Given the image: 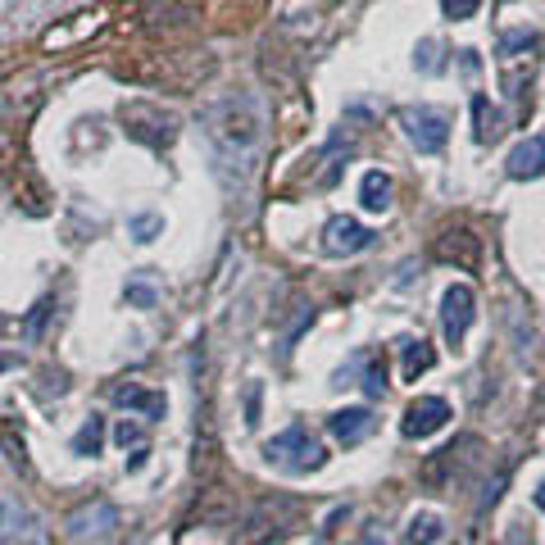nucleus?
Segmentation results:
<instances>
[{"instance_id":"obj_23","label":"nucleus","mask_w":545,"mask_h":545,"mask_svg":"<svg viewBox=\"0 0 545 545\" xmlns=\"http://www.w3.org/2000/svg\"><path fill=\"white\" fill-rule=\"evenodd\" d=\"M114 441H119L123 450H128V446H137V441H141V427H137V423H119V432H114Z\"/></svg>"},{"instance_id":"obj_16","label":"nucleus","mask_w":545,"mask_h":545,"mask_svg":"<svg viewBox=\"0 0 545 545\" xmlns=\"http://www.w3.org/2000/svg\"><path fill=\"white\" fill-rule=\"evenodd\" d=\"M432 364H436V355L427 341H405V377L409 382H418V373H427Z\"/></svg>"},{"instance_id":"obj_5","label":"nucleus","mask_w":545,"mask_h":545,"mask_svg":"<svg viewBox=\"0 0 545 545\" xmlns=\"http://www.w3.org/2000/svg\"><path fill=\"white\" fill-rule=\"evenodd\" d=\"M477 300L473 291L464 287V282H455V287H446V296H441V332H446L450 346H464L468 327H473V314H477Z\"/></svg>"},{"instance_id":"obj_13","label":"nucleus","mask_w":545,"mask_h":545,"mask_svg":"<svg viewBox=\"0 0 545 545\" xmlns=\"http://www.w3.org/2000/svg\"><path fill=\"white\" fill-rule=\"evenodd\" d=\"M100 450H105V418L91 414L87 423L78 427V436H73V455L91 459V455H100Z\"/></svg>"},{"instance_id":"obj_22","label":"nucleus","mask_w":545,"mask_h":545,"mask_svg":"<svg viewBox=\"0 0 545 545\" xmlns=\"http://www.w3.org/2000/svg\"><path fill=\"white\" fill-rule=\"evenodd\" d=\"M259 423V382H250L246 387V427Z\"/></svg>"},{"instance_id":"obj_4","label":"nucleus","mask_w":545,"mask_h":545,"mask_svg":"<svg viewBox=\"0 0 545 545\" xmlns=\"http://www.w3.org/2000/svg\"><path fill=\"white\" fill-rule=\"evenodd\" d=\"M532 50H536V32L518 28V32H505L500 37V82H505L509 96H523V73H518V64H532Z\"/></svg>"},{"instance_id":"obj_15","label":"nucleus","mask_w":545,"mask_h":545,"mask_svg":"<svg viewBox=\"0 0 545 545\" xmlns=\"http://www.w3.org/2000/svg\"><path fill=\"white\" fill-rule=\"evenodd\" d=\"M441 536H446V523H441L436 514H414L409 518V532H405L409 545H436Z\"/></svg>"},{"instance_id":"obj_24","label":"nucleus","mask_w":545,"mask_h":545,"mask_svg":"<svg viewBox=\"0 0 545 545\" xmlns=\"http://www.w3.org/2000/svg\"><path fill=\"white\" fill-rule=\"evenodd\" d=\"M418 50H423V60H418V64H423V73H432L436 69V41H423Z\"/></svg>"},{"instance_id":"obj_21","label":"nucleus","mask_w":545,"mask_h":545,"mask_svg":"<svg viewBox=\"0 0 545 545\" xmlns=\"http://www.w3.org/2000/svg\"><path fill=\"white\" fill-rule=\"evenodd\" d=\"M50 305H55V300L46 296L37 309H32V314H28V323H23V337H37V332H41V323H46V314H50Z\"/></svg>"},{"instance_id":"obj_11","label":"nucleus","mask_w":545,"mask_h":545,"mask_svg":"<svg viewBox=\"0 0 545 545\" xmlns=\"http://www.w3.org/2000/svg\"><path fill=\"white\" fill-rule=\"evenodd\" d=\"M473 123H477L473 137L482 141V146L500 141V132H505V114H500V109H491V100H486V96H473Z\"/></svg>"},{"instance_id":"obj_2","label":"nucleus","mask_w":545,"mask_h":545,"mask_svg":"<svg viewBox=\"0 0 545 545\" xmlns=\"http://www.w3.org/2000/svg\"><path fill=\"white\" fill-rule=\"evenodd\" d=\"M264 459L268 464H278V468H287V473H318V468L327 464L323 446L309 436L305 423H291L287 432L273 436V441L264 446Z\"/></svg>"},{"instance_id":"obj_10","label":"nucleus","mask_w":545,"mask_h":545,"mask_svg":"<svg viewBox=\"0 0 545 545\" xmlns=\"http://www.w3.org/2000/svg\"><path fill=\"white\" fill-rule=\"evenodd\" d=\"M541 173H545V146H541V137L514 146V155H509V178H514V182H532V178H541Z\"/></svg>"},{"instance_id":"obj_6","label":"nucleus","mask_w":545,"mask_h":545,"mask_svg":"<svg viewBox=\"0 0 545 545\" xmlns=\"http://www.w3.org/2000/svg\"><path fill=\"white\" fill-rule=\"evenodd\" d=\"M368 246H373V232H368L359 218L337 214V218H332V223L323 228V255H332V259L359 255V250H368Z\"/></svg>"},{"instance_id":"obj_12","label":"nucleus","mask_w":545,"mask_h":545,"mask_svg":"<svg viewBox=\"0 0 545 545\" xmlns=\"http://www.w3.org/2000/svg\"><path fill=\"white\" fill-rule=\"evenodd\" d=\"M359 205H364L368 214H382V209L391 205V178L387 173H377V169L364 173V182H359Z\"/></svg>"},{"instance_id":"obj_27","label":"nucleus","mask_w":545,"mask_h":545,"mask_svg":"<svg viewBox=\"0 0 545 545\" xmlns=\"http://www.w3.org/2000/svg\"><path fill=\"white\" fill-rule=\"evenodd\" d=\"M541 146H545V132H541Z\"/></svg>"},{"instance_id":"obj_9","label":"nucleus","mask_w":545,"mask_h":545,"mask_svg":"<svg viewBox=\"0 0 545 545\" xmlns=\"http://www.w3.org/2000/svg\"><path fill=\"white\" fill-rule=\"evenodd\" d=\"M327 432L337 436L341 446H359V441H364L368 432H373V414H368L364 405H355V409H337V414L327 418Z\"/></svg>"},{"instance_id":"obj_25","label":"nucleus","mask_w":545,"mask_h":545,"mask_svg":"<svg viewBox=\"0 0 545 545\" xmlns=\"http://www.w3.org/2000/svg\"><path fill=\"white\" fill-rule=\"evenodd\" d=\"M532 500H536V509H545V477L536 482V496H532Z\"/></svg>"},{"instance_id":"obj_26","label":"nucleus","mask_w":545,"mask_h":545,"mask_svg":"<svg viewBox=\"0 0 545 545\" xmlns=\"http://www.w3.org/2000/svg\"><path fill=\"white\" fill-rule=\"evenodd\" d=\"M14 364H19V359H14V355H5V350H0V373H5V368H14Z\"/></svg>"},{"instance_id":"obj_7","label":"nucleus","mask_w":545,"mask_h":545,"mask_svg":"<svg viewBox=\"0 0 545 545\" xmlns=\"http://www.w3.org/2000/svg\"><path fill=\"white\" fill-rule=\"evenodd\" d=\"M446 418H450V405L441 396H418L414 405L405 409V423H400V432H405L409 441H423V436L441 432V427H446Z\"/></svg>"},{"instance_id":"obj_1","label":"nucleus","mask_w":545,"mask_h":545,"mask_svg":"<svg viewBox=\"0 0 545 545\" xmlns=\"http://www.w3.org/2000/svg\"><path fill=\"white\" fill-rule=\"evenodd\" d=\"M205 123H209V141H214L218 159H223V164H246L250 169V159L264 146V105H259V96L218 100L205 114Z\"/></svg>"},{"instance_id":"obj_18","label":"nucleus","mask_w":545,"mask_h":545,"mask_svg":"<svg viewBox=\"0 0 545 545\" xmlns=\"http://www.w3.org/2000/svg\"><path fill=\"white\" fill-rule=\"evenodd\" d=\"M128 232H132L137 241H155L159 232H164V218H159V214H137V218L128 223Z\"/></svg>"},{"instance_id":"obj_17","label":"nucleus","mask_w":545,"mask_h":545,"mask_svg":"<svg viewBox=\"0 0 545 545\" xmlns=\"http://www.w3.org/2000/svg\"><path fill=\"white\" fill-rule=\"evenodd\" d=\"M359 364H364V382H359V387H364L368 396H382V391H387V368H382V359L364 355Z\"/></svg>"},{"instance_id":"obj_3","label":"nucleus","mask_w":545,"mask_h":545,"mask_svg":"<svg viewBox=\"0 0 545 545\" xmlns=\"http://www.w3.org/2000/svg\"><path fill=\"white\" fill-rule=\"evenodd\" d=\"M400 128H405V137L414 141L418 155H436V150H446V137H450V119L441 114V109H400Z\"/></svg>"},{"instance_id":"obj_20","label":"nucleus","mask_w":545,"mask_h":545,"mask_svg":"<svg viewBox=\"0 0 545 545\" xmlns=\"http://www.w3.org/2000/svg\"><path fill=\"white\" fill-rule=\"evenodd\" d=\"M477 5H482V0H441V10H446V19H455V23L473 19Z\"/></svg>"},{"instance_id":"obj_14","label":"nucleus","mask_w":545,"mask_h":545,"mask_svg":"<svg viewBox=\"0 0 545 545\" xmlns=\"http://www.w3.org/2000/svg\"><path fill=\"white\" fill-rule=\"evenodd\" d=\"M114 400L128 409H141L146 418H159L164 414V396H155V391H141V387H114Z\"/></svg>"},{"instance_id":"obj_19","label":"nucleus","mask_w":545,"mask_h":545,"mask_svg":"<svg viewBox=\"0 0 545 545\" xmlns=\"http://www.w3.org/2000/svg\"><path fill=\"white\" fill-rule=\"evenodd\" d=\"M155 300H159V291H155V287H146V282H128V305H137V309H155Z\"/></svg>"},{"instance_id":"obj_8","label":"nucleus","mask_w":545,"mask_h":545,"mask_svg":"<svg viewBox=\"0 0 545 545\" xmlns=\"http://www.w3.org/2000/svg\"><path fill=\"white\" fill-rule=\"evenodd\" d=\"M114 523H119V509L109 505V500H91V505H82L78 514L69 518V532L82 541V536H105Z\"/></svg>"}]
</instances>
